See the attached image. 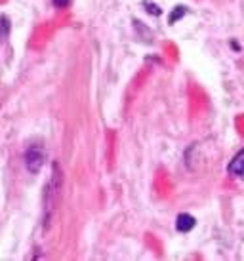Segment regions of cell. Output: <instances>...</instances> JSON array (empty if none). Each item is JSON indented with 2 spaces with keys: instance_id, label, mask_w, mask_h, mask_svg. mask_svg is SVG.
Listing matches in <instances>:
<instances>
[{
  "instance_id": "cell-1",
  "label": "cell",
  "mask_w": 244,
  "mask_h": 261,
  "mask_svg": "<svg viewBox=\"0 0 244 261\" xmlns=\"http://www.w3.org/2000/svg\"><path fill=\"white\" fill-rule=\"evenodd\" d=\"M44 160H46V154H44V149L38 145H31L27 151H25V166L31 174H38L40 168L44 166Z\"/></svg>"
},
{
  "instance_id": "cell-2",
  "label": "cell",
  "mask_w": 244,
  "mask_h": 261,
  "mask_svg": "<svg viewBox=\"0 0 244 261\" xmlns=\"http://www.w3.org/2000/svg\"><path fill=\"white\" fill-rule=\"evenodd\" d=\"M194 227V218L189 214H180L176 219V229L180 232H189Z\"/></svg>"
},
{
  "instance_id": "cell-3",
  "label": "cell",
  "mask_w": 244,
  "mask_h": 261,
  "mask_svg": "<svg viewBox=\"0 0 244 261\" xmlns=\"http://www.w3.org/2000/svg\"><path fill=\"white\" fill-rule=\"evenodd\" d=\"M227 170H229L231 175H244V149L238 152L235 159L231 160V164Z\"/></svg>"
},
{
  "instance_id": "cell-4",
  "label": "cell",
  "mask_w": 244,
  "mask_h": 261,
  "mask_svg": "<svg viewBox=\"0 0 244 261\" xmlns=\"http://www.w3.org/2000/svg\"><path fill=\"white\" fill-rule=\"evenodd\" d=\"M8 33H10V21H8L6 15H0V42L6 40Z\"/></svg>"
},
{
  "instance_id": "cell-5",
  "label": "cell",
  "mask_w": 244,
  "mask_h": 261,
  "mask_svg": "<svg viewBox=\"0 0 244 261\" xmlns=\"http://www.w3.org/2000/svg\"><path fill=\"white\" fill-rule=\"evenodd\" d=\"M185 12H187V10L183 6H178L172 12V15H170V23H176L178 19H180V17H183V15H185Z\"/></svg>"
},
{
  "instance_id": "cell-6",
  "label": "cell",
  "mask_w": 244,
  "mask_h": 261,
  "mask_svg": "<svg viewBox=\"0 0 244 261\" xmlns=\"http://www.w3.org/2000/svg\"><path fill=\"white\" fill-rule=\"evenodd\" d=\"M145 6H147V12L149 14H155V15H160V10H158L155 4H151V2H145Z\"/></svg>"
},
{
  "instance_id": "cell-7",
  "label": "cell",
  "mask_w": 244,
  "mask_h": 261,
  "mask_svg": "<svg viewBox=\"0 0 244 261\" xmlns=\"http://www.w3.org/2000/svg\"><path fill=\"white\" fill-rule=\"evenodd\" d=\"M54 2V6L56 8H67L71 4V0H52Z\"/></svg>"
}]
</instances>
